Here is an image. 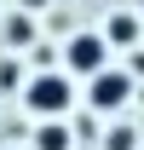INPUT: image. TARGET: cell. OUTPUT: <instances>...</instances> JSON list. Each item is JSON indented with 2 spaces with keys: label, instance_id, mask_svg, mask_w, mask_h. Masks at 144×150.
Wrapping results in <instances>:
<instances>
[{
  "label": "cell",
  "instance_id": "obj_7",
  "mask_svg": "<svg viewBox=\"0 0 144 150\" xmlns=\"http://www.w3.org/2000/svg\"><path fill=\"white\" fill-rule=\"evenodd\" d=\"M104 150H138V127H109L104 133Z\"/></svg>",
  "mask_w": 144,
  "mask_h": 150
},
{
  "label": "cell",
  "instance_id": "obj_4",
  "mask_svg": "<svg viewBox=\"0 0 144 150\" xmlns=\"http://www.w3.org/2000/svg\"><path fill=\"white\" fill-rule=\"evenodd\" d=\"M138 40H144V18L138 12H115L104 23V46H138Z\"/></svg>",
  "mask_w": 144,
  "mask_h": 150
},
{
  "label": "cell",
  "instance_id": "obj_8",
  "mask_svg": "<svg viewBox=\"0 0 144 150\" xmlns=\"http://www.w3.org/2000/svg\"><path fill=\"white\" fill-rule=\"evenodd\" d=\"M12 87H23V64H18V52L0 58V93H12Z\"/></svg>",
  "mask_w": 144,
  "mask_h": 150
},
{
  "label": "cell",
  "instance_id": "obj_9",
  "mask_svg": "<svg viewBox=\"0 0 144 150\" xmlns=\"http://www.w3.org/2000/svg\"><path fill=\"white\" fill-rule=\"evenodd\" d=\"M46 6H52V0H18V12H29V18H35V12H46Z\"/></svg>",
  "mask_w": 144,
  "mask_h": 150
},
{
  "label": "cell",
  "instance_id": "obj_3",
  "mask_svg": "<svg viewBox=\"0 0 144 150\" xmlns=\"http://www.w3.org/2000/svg\"><path fill=\"white\" fill-rule=\"evenodd\" d=\"M127 98H133V75H127V69H104V75H92V81H87V104H92V115L121 110Z\"/></svg>",
  "mask_w": 144,
  "mask_h": 150
},
{
  "label": "cell",
  "instance_id": "obj_1",
  "mask_svg": "<svg viewBox=\"0 0 144 150\" xmlns=\"http://www.w3.org/2000/svg\"><path fill=\"white\" fill-rule=\"evenodd\" d=\"M23 104H29L40 121H64L69 104H75V87H69V75H64V69L29 75V81H23Z\"/></svg>",
  "mask_w": 144,
  "mask_h": 150
},
{
  "label": "cell",
  "instance_id": "obj_6",
  "mask_svg": "<svg viewBox=\"0 0 144 150\" xmlns=\"http://www.w3.org/2000/svg\"><path fill=\"white\" fill-rule=\"evenodd\" d=\"M69 144H75L69 121H40L35 127V150H69Z\"/></svg>",
  "mask_w": 144,
  "mask_h": 150
},
{
  "label": "cell",
  "instance_id": "obj_2",
  "mask_svg": "<svg viewBox=\"0 0 144 150\" xmlns=\"http://www.w3.org/2000/svg\"><path fill=\"white\" fill-rule=\"evenodd\" d=\"M109 69V46H104V35H87V29H81V35H69L64 40V75H104Z\"/></svg>",
  "mask_w": 144,
  "mask_h": 150
},
{
  "label": "cell",
  "instance_id": "obj_5",
  "mask_svg": "<svg viewBox=\"0 0 144 150\" xmlns=\"http://www.w3.org/2000/svg\"><path fill=\"white\" fill-rule=\"evenodd\" d=\"M0 35H6V46H12V52H23V46H35V40H40V29H35V18H29V12H6Z\"/></svg>",
  "mask_w": 144,
  "mask_h": 150
}]
</instances>
